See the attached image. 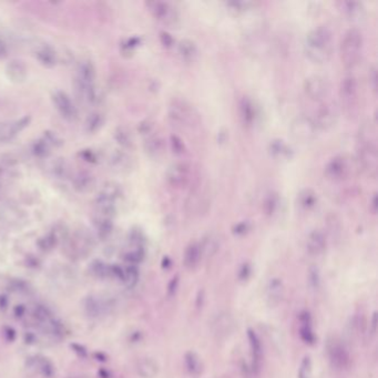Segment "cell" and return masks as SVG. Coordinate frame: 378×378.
I'll use <instances>...</instances> for the list:
<instances>
[{"mask_svg": "<svg viewBox=\"0 0 378 378\" xmlns=\"http://www.w3.org/2000/svg\"><path fill=\"white\" fill-rule=\"evenodd\" d=\"M334 49V34L326 24H320L308 32L305 39L304 51L314 63H324L331 59Z\"/></svg>", "mask_w": 378, "mask_h": 378, "instance_id": "cell-1", "label": "cell"}, {"mask_svg": "<svg viewBox=\"0 0 378 378\" xmlns=\"http://www.w3.org/2000/svg\"><path fill=\"white\" fill-rule=\"evenodd\" d=\"M364 50V36L357 28H349L343 36L339 46L341 63L348 69L360 62Z\"/></svg>", "mask_w": 378, "mask_h": 378, "instance_id": "cell-2", "label": "cell"}, {"mask_svg": "<svg viewBox=\"0 0 378 378\" xmlns=\"http://www.w3.org/2000/svg\"><path fill=\"white\" fill-rule=\"evenodd\" d=\"M356 159L359 169L368 177L375 178L378 170V152L375 140L371 137H361L357 142Z\"/></svg>", "mask_w": 378, "mask_h": 378, "instance_id": "cell-3", "label": "cell"}, {"mask_svg": "<svg viewBox=\"0 0 378 378\" xmlns=\"http://www.w3.org/2000/svg\"><path fill=\"white\" fill-rule=\"evenodd\" d=\"M170 121L181 129L194 128L199 123V115L185 99L173 98L169 107Z\"/></svg>", "mask_w": 378, "mask_h": 378, "instance_id": "cell-4", "label": "cell"}, {"mask_svg": "<svg viewBox=\"0 0 378 378\" xmlns=\"http://www.w3.org/2000/svg\"><path fill=\"white\" fill-rule=\"evenodd\" d=\"M339 100L347 116H356L359 109V84L353 75L345 76L339 83Z\"/></svg>", "mask_w": 378, "mask_h": 378, "instance_id": "cell-5", "label": "cell"}, {"mask_svg": "<svg viewBox=\"0 0 378 378\" xmlns=\"http://www.w3.org/2000/svg\"><path fill=\"white\" fill-rule=\"evenodd\" d=\"M96 69L91 61H82L78 67L77 75V88L81 96L89 102H95L97 91L95 87Z\"/></svg>", "mask_w": 378, "mask_h": 378, "instance_id": "cell-6", "label": "cell"}, {"mask_svg": "<svg viewBox=\"0 0 378 378\" xmlns=\"http://www.w3.org/2000/svg\"><path fill=\"white\" fill-rule=\"evenodd\" d=\"M146 7H148L149 11L151 12V15L159 21L166 24V26L173 27L177 26L179 22V12L176 7H173L168 1H161V0H157V1H149L146 2Z\"/></svg>", "mask_w": 378, "mask_h": 378, "instance_id": "cell-7", "label": "cell"}, {"mask_svg": "<svg viewBox=\"0 0 378 378\" xmlns=\"http://www.w3.org/2000/svg\"><path fill=\"white\" fill-rule=\"evenodd\" d=\"M166 181L174 190H183L192 181V171L185 162H178L172 164L166 172Z\"/></svg>", "mask_w": 378, "mask_h": 378, "instance_id": "cell-8", "label": "cell"}, {"mask_svg": "<svg viewBox=\"0 0 378 378\" xmlns=\"http://www.w3.org/2000/svg\"><path fill=\"white\" fill-rule=\"evenodd\" d=\"M352 166L348 159L344 156L332 158L325 166V176L334 182H341L349 178Z\"/></svg>", "mask_w": 378, "mask_h": 378, "instance_id": "cell-9", "label": "cell"}, {"mask_svg": "<svg viewBox=\"0 0 378 378\" xmlns=\"http://www.w3.org/2000/svg\"><path fill=\"white\" fill-rule=\"evenodd\" d=\"M304 91L311 100L323 101L329 93V83L324 77L313 75L304 81Z\"/></svg>", "mask_w": 378, "mask_h": 378, "instance_id": "cell-10", "label": "cell"}, {"mask_svg": "<svg viewBox=\"0 0 378 378\" xmlns=\"http://www.w3.org/2000/svg\"><path fill=\"white\" fill-rule=\"evenodd\" d=\"M291 133L292 137L296 141L306 143V142H310L314 138L316 133V127L311 118L300 116L292 122Z\"/></svg>", "mask_w": 378, "mask_h": 378, "instance_id": "cell-11", "label": "cell"}, {"mask_svg": "<svg viewBox=\"0 0 378 378\" xmlns=\"http://www.w3.org/2000/svg\"><path fill=\"white\" fill-rule=\"evenodd\" d=\"M338 118L337 107L333 102H322L316 110L314 122L316 129L327 130L336 123Z\"/></svg>", "mask_w": 378, "mask_h": 378, "instance_id": "cell-12", "label": "cell"}, {"mask_svg": "<svg viewBox=\"0 0 378 378\" xmlns=\"http://www.w3.org/2000/svg\"><path fill=\"white\" fill-rule=\"evenodd\" d=\"M30 123V117H23L19 120L0 123V143H8L14 140Z\"/></svg>", "mask_w": 378, "mask_h": 378, "instance_id": "cell-13", "label": "cell"}, {"mask_svg": "<svg viewBox=\"0 0 378 378\" xmlns=\"http://www.w3.org/2000/svg\"><path fill=\"white\" fill-rule=\"evenodd\" d=\"M52 101L58 112L67 120H75L78 116V111L70 98L63 91H56L52 95Z\"/></svg>", "mask_w": 378, "mask_h": 378, "instance_id": "cell-14", "label": "cell"}, {"mask_svg": "<svg viewBox=\"0 0 378 378\" xmlns=\"http://www.w3.org/2000/svg\"><path fill=\"white\" fill-rule=\"evenodd\" d=\"M328 358L333 367L345 369L349 365V354L346 347L338 341H332L328 345Z\"/></svg>", "mask_w": 378, "mask_h": 378, "instance_id": "cell-15", "label": "cell"}, {"mask_svg": "<svg viewBox=\"0 0 378 378\" xmlns=\"http://www.w3.org/2000/svg\"><path fill=\"white\" fill-rule=\"evenodd\" d=\"M306 250L312 256H318L326 250V237L322 231L314 230L308 234L306 239Z\"/></svg>", "mask_w": 378, "mask_h": 378, "instance_id": "cell-16", "label": "cell"}, {"mask_svg": "<svg viewBox=\"0 0 378 378\" xmlns=\"http://www.w3.org/2000/svg\"><path fill=\"white\" fill-rule=\"evenodd\" d=\"M28 367L43 377L51 378L55 375V366L47 357L39 355L30 357L28 359Z\"/></svg>", "mask_w": 378, "mask_h": 378, "instance_id": "cell-17", "label": "cell"}, {"mask_svg": "<svg viewBox=\"0 0 378 378\" xmlns=\"http://www.w3.org/2000/svg\"><path fill=\"white\" fill-rule=\"evenodd\" d=\"M284 284L280 279H272L266 287V299L270 306L275 307L282 302L284 298Z\"/></svg>", "mask_w": 378, "mask_h": 378, "instance_id": "cell-18", "label": "cell"}, {"mask_svg": "<svg viewBox=\"0 0 378 378\" xmlns=\"http://www.w3.org/2000/svg\"><path fill=\"white\" fill-rule=\"evenodd\" d=\"M202 247L201 244L198 242L190 243L185 247L184 254H183V264L188 270H194L199 264H200L202 258Z\"/></svg>", "mask_w": 378, "mask_h": 378, "instance_id": "cell-19", "label": "cell"}, {"mask_svg": "<svg viewBox=\"0 0 378 378\" xmlns=\"http://www.w3.org/2000/svg\"><path fill=\"white\" fill-rule=\"evenodd\" d=\"M233 331V318L227 313H221L213 322V333L218 338H225Z\"/></svg>", "mask_w": 378, "mask_h": 378, "instance_id": "cell-20", "label": "cell"}, {"mask_svg": "<svg viewBox=\"0 0 378 378\" xmlns=\"http://www.w3.org/2000/svg\"><path fill=\"white\" fill-rule=\"evenodd\" d=\"M339 9L344 16L353 21H359L365 16V7L359 1H340Z\"/></svg>", "mask_w": 378, "mask_h": 378, "instance_id": "cell-21", "label": "cell"}, {"mask_svg": "<svg viewBox=\"0 0 378 378\" xmlns=\"http://www.w3.org/2000/svg\"><path fill=\"white\" fill-rule=\"evenodd\" d=\"M136 371L141 378H156L159 373V365L150 357H143L137 361Z\"/></svg>", "mask_w": 378, "mask_h": 378, "instance_id": "cell-22", "label": "cell"}, {"mask_svg": "<svg viewBox=\"0 0 378 378\" xmlns=\"http://www.w3.org/2000/svg\"><path fill=\"white\" fill-rule=\"evenodd\" d=\"M36 59L46 68H52L57 63V54L55 49L49 44H42L36 50Z\"/></svg>", "mask_w": 378, "mask_h": 378, "instance_id": "cell-23", "label": "cell"}, {"mask_svg": "<svg viewBox=\"0 0 378 378\" xmlns=\"http://www.w3.org/2000/svg\"><path fill=\"white\" fill-rule=\"evenodd\" d=\"M299 336L306 344H313L315 339V335L312 328V318L310 313L302 312L299 314Z\"/></svg>", "mask_w": 378, "mask_h": 378, "instance_id": "cell-24", "label": "cell"}, {"mask_svg": "<svg viewBox=\"0 0 378 378\" xmlns=\"http://www.w3.org/2000/svg\"><path fill=\"white\" fill-rule=\"evenodd\" d=\"M7 75L14 82H22L27 77V68L20 60H12L7 66Z\"/></svg>", "mask_w": 378, "mask_h": 378, "instance_id": "cell-25", "label": "cell"}, {"mask_svg": "<svg viewBox=\"0 0 378 378\" xmlns=\"http://www.w3.org/2000/svg\"><path fill=\"white\" fill-rule=\"evenodd\" d=\"M84 307L89 315L92 317H98L107 312L108 304L105 303L102 298H95V296H90V298H88L87 300H85Z\"/></svg>", "mask_w": 378, "mask_h": 378, "instance_id": "cell-26", "label": "cell"}, {"mask_svg": "<svg viewBox=\"0 0 378 378\" xmlns=\"http://www.w3.org/2000/svg\"><path fill=\"white\" fill-rule=\"evenodd\" d=\"M239 117L244 124L251 125L255 120V108L247 97H243L239 101Z\"/></svg>", "mask_w": 378, "mask_h": 378, "instance_id": "cell-27", "label": "cell"}, {"mask_svg": "<svg viewBox=\"0 0 378 378\" xmlns=\"http://www.w3.org/2000/svg\"><path fill=\"white\" fill-rule=\"evenodd\" d=\"M298 204L303 210H312L317 204V194L314 190L304 189L298 194Z\"/></svg>", "mask_w": 378, "mask_h": 378, "instance_id": "cell-28", "label": "cell"}, {"mask_svg": "<svg viewBox=\"0 0 378 378\" xmlns=\"http://www.w3.org/2000/svg\"><path fill=\"white\" fill-rule=\"evenodd\" d=\"M247 338H249V341H250L252 358H253L254 364L258 366L259 364V361H261L262 354H263L261 340H259L258 334H256L253 329H249V331H247Z\"/></svg>", "mask_w": 378, "mask_h": 378, "instance_id": "cell-29", "label": "cell"}, {"mask_svg": "<svg viewBox=\"0 0 378 378\" xmlns=\"http://www.w3.org/2000/svg\"><path fill=\"white\" fill-rule=\"evenodd\" d=\"M184 365L191 376H199L202 372V363L194 352H188L184 355Z\"/></svg>", "mask_w": 378, "mask_h": 378, "instance_id": "cell-30", "label": "cell"}, {"mask_svg": "<svg viewBox=\"0 0 378 378\" xmlns=\"http://www.w3.org/2000/svg\"><path fill=\"white\" fill-rule=\"evenodd\" d=\"M178 50L179 54L181 55V57L184 60L191 61L193 60L195 57L198 55V48L195 42H193L192 40L190 39H183L180 41L178 46Z\"/></svg>", "mask_w": 378, "mask_h": 378, "instance_id": "cell-31", "label": "cell"}, {"mask_svg": "<svg viewBox=\"0 0 378 378\" xmlns=\"http://www.w3.org/2000/svg\"><path fill=\"white\" fill-rule=\"evenodd\" d=\"M165 141L161 137H151L145 142V149L151 156L158 157L165 151Z\"/></svg>", "mask_w": 378, "mask_h": 378, "instance_id": "cell-32", "label": "cell"}, {"mask_svg": "<svg viewBox=\"0 0 378 378\" xmlns=\"http://www.w3.org/2000/svg\"><path fill=\"white\" fill-rule=\"evenodd\" d=\"M95 225H96L98 237H99L101 239H105L110 237V234L112 233L113 223L111 221V219L99 217L96 219Z\"/></svg>", "mask_w": 378, "mask_h": 378, "instance_id": "cell-33", "label": "cell"}, {"mask_svg": "<svg viewBox=\"0 0 378 378\" xmlns=\"http://www.w3.org/2000/svg\"><path fill=\"white\" fill-rule=\"evenodd\" d=\"M122 282L129 288H132L133 286L137 285L138 280H139V271L136 265H128L127 267L123 268L122 272Z\"/></svg>", "mask_w": 378, "mask_h": 378, "instance_id": "cell-34", "label": "cell"}, {"mask_svg": "<svg viewBox=\"0 0 378 378\" xmlns=\"http://www.w3.org/2000/svg\"><path fill=\"white\" fill-rule=\"evenodd\" d=\"M95 180L88 173H79L76 177L73 184H75V189L78 190L79 192H87V191L92 188Z\"/></svg>", "mask_w": 378, "mask_h": 378, "instance_id": "cell-35", "label": "cell"}, {"mask_svg": "<svg viewBox=\"0 0 378 378\" xmlns=\"http://www.w3.org/2000/svg\"><path fill=\"white\" fill-rule=\"evenodd\" d=\"M91 272L95 276L100 279L111 278V266L104 264L102 261H95L91 264Z\"/></svg>", "mask_w": 378, "mask_h": 378, "instance_id": "cell-36", "label": "cell"}, {"mask_svg": "<svg viewBox=\"0 0 378 378\" xmlns=\"http://www.w3.org/2000/svg\"><path fill=\"white\" fill-rule=\"evenodd\" d=\"M103 123V118L99 113H92L91 116L88 117L87 122V130L89 132H96L101 128Z\"/></svg>", "mask_w": 378, "mask_h": 378, "instance_id": "cell-37", "label": "cell"}, {"mask_svg": "<svg viewBox=\"0 0 378 378\" xmlns=\"http://www.w3.org/2000/svg\"><path fill=\"white\" fill-rule=\"evenodd\" d=\"M116 139L118 141V143L122 146H124V148H130V146L132 145L131 134H130L128 130L124 128H119L117 130Z\"/></svg>", "mask_w": 378, "mask_h": 378, "instance_id": "cell-38", "label": "cell"}, {"mask_svg": "<svg viewBox=\"0 0 378 378\" xmlns=\"http://www.w3.org/2000/svg\"><path fill=\"white\" fill-rule=\"evenodd\" d=\"M144 258V253L141 249H136L132 251H129L124 254L123 259L127 262L129 265H136V264L140 263Z\"/></svg>", "mask_w": 378, "mask_h": 378, "instance_id": "cell-39", "label": "cell"}, {"mask_svg": "<svg viewBox=\"0 0 378 378\" xmlns=\"http://www.w3.org/2000/svg\"><path fill=\"white\" fill-rule=\"evenodd\" d=\"M298 378H312V360L310 356H305L300 363Z\"/></svg>", "mask_w": 378, "mask_h": 378, "instance_id": "cell-40", "label": "cell"}, {"mask_svg": "<svg viewBox=\"0 0 378 378\" xmlns=\"http://www.w3.org/2000/svg\"><path fill=\"white\" fill-rule=\"evenodd\" d=\"M278 203H279V199L275 194H273V193L268 194L265 199V201H264V204H263L265 213L268 215L273 214L274 211L276 210V207H278Z\"/></svg>", "mask_w": 378, "mask_h": 378, "instance_id": "cell-41", "label": "cell"}, {"mask_svg": "<svg viewBox=\"0 0 378 378\" xmlns=\"http://www.w3.org/2000/svg\"><path fill=\"white\" fill-rule=\"evenodd\" d=\"M319 283H320L319 272L317 270V267L313 266L310 268V271H308V284H310V287L312 290L316 291L318 290Z\"/></svg>", "mask_w": 378, "mask_h": 378, "instance_id": "cell-42", "label": "cell"}, {"mask_svg": "<svg viewBox=\"0 0 378 378\" xmlns=\"http://www.w3.org/2000/svg\"><path fill=\"white\" fill-rule=\"evenodd\" d=\"M56 235L54 234H48L46 235V237L40 239V241L38 243L39 247L43 251H49L51 250L52 247H54L56 245Z\"/></svg>", "mask_w": 378, "mask_h": 378, "instance_id": "cell-43", "label": "cell"}, {"mask_svg": "<svg viewBox=\"0 0 378 378\" xmlns=\"http://www.w3.org/2000/svg\"><path fill=\"white\" fill-rule=\"evenodd\" d=\"M35 154L38 157H46L49 153V142L46 140H40L37 142L34 148Z\"/></svg>", "mask_w": 378, "mask_h": 378, "instance_id": "cell-44", "label": "cell"}, {"mask_svg": "<svg viewBox=\"0 0 378 378\" xmlns=\"http://www.w3.org/2000/svg\"><path fill=\"white\" fill-rule=\"evenodd\" d=\"M170 143L172 145L173 151L176 153L181 154L184 152V144H183L182 140L177 136H171L170 138Z\"/></svg>", "mask_w": 378, "mask_h": 378, "instance_id": "cell-45", "label": "cell"}, {"mask_svg": "<svg viewBox=\"0 0 378 378\" xmlns=\"http://www.w3.org/2000/svg\"><path fill=\"white\" fill-rule=\"evenodd\" d=\"M66 163H64V161H57L56 163H54V165H52V171H54V174H56V176L58 177H62L64 176V173H66Z\"/></svg>", "mask_w": 378, "mask_h": 378, "instance_id": "cell-46", "label": "cell"}, {"mask_svg": "<svg viewBox=\"0 0 378 378\" xmlns=\"http://www.w3.org/2000/svg\"><path fill=\"white\" fill-rule=\"evenodd\" d=\"M368 81H369V84L372 85L373 90L376 91V89H377V69L375 66H373L371 69H369Z\"/></svg>", "mask_w": 378, "mask_h": 378, "instance_id": "cell-47", "label": "cell"}, {"mask_svg": "<svg viewBox=\"0 0 378 378\" xmlns=\"http://www.w3.org/2000/svg\"><path fill=\"white\" fill-rule=\"evenodd\" d=\"M160 39H161V42L164 44L165 47H171L174 42V40L172 38V36H171L170 34H168V32L165 31H162L160 34Z\"/></svg>", "mask_w": 378, "mask_h": 378, "instance_id": "cell-48", "label": "cell"}, {"mask_svg": "<svg viewBox=\"0 0 378 378\" xmlns=\"http://www.w3.org/2000/svg\"><path fill=\"white\" fill-rule=\"evenodd\" d=\"M227 5L233 7V9H237V10H244L246 9L247 7H250L252 3L251 2H247V1H237V2H229Z\"/></svg>", "mask_w": 378, "mask_h": 378, "instance_id": "cell-49", "label": "cell"}, {"mask_svg": "<svg viewBox=\"0 0 378 378\" xmlns=\"http://www.w3.org/2000/svg\"><path fill=\"white\" fill-rule=\"evenodd\" d=\"M8 55V48L5 40L2 39V37L0 36V59L5 58Z\"/></svg>", "mask_w": 378, "mask_h": 378, "instance_id": "cell-50", "label": "cell"}, {"mask_svg": "<svg viewBox=\"0 0 378 378\" xmlns=\"http://www.w3.org/2000/svg\"><path fill=\"white\" fill-rule=\"evenodd\" d=\"M369 210L372 211L373 214H376L377 212V194L374 193L371 199V204H369Z\"/></svg>", "mask_w": 378, "mask_h": 378, "instance_id": "cell-51", "label": "cell"}, {"mask_svg": "<svg viewBox=\"0 0 378 378\" xmlns=\"http://www.w3.org/2000/svg\"><path fill=\"white\" fill-rule=\"evenodd\" d=\"M376 328H377V313L375 312L373 315V320H372V331L374 334L376 333Z\"/></svg>", "mask_w": 378, "mask_h": 378, "instance_id": "cell-52", "label": "cell"}, {"mask_svg": "<svg viewBox=\"0 0 378 378\" xmlns=\"http://www.w3.org/2000/svg\"><path fill=\"white\" fill-rule=\"evenodd\" d=\"M7 305H8V299L5 298V296H0V308L5 310V308H7Z\"/></svg>", "mask_w": 378, "mask_h": 378, "instance_id": "cell-53", "label": "cell"}, {"mask_svg": "<svg viewBox=\"0 0 378 378\" xmlns=\"http://www.w3.org/2000/svg\"><path fill=\"white\" fill-rule=\"evenodd\" d=\"M69 378H83V377H80V376H78V377H69Z\"/></svg>", "mask_w": 378, "mask_h": 378, "instance_id": "cell-54", "label": "cell"}]
</instances>
